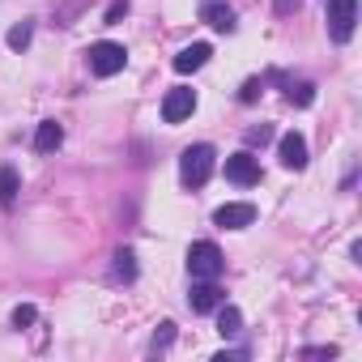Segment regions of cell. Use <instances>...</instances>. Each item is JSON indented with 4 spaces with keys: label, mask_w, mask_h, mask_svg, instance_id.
I'll list each match as a JSON object with an SVG mask.
<instances>
[{
    "label": "cell",
    "mask_w": 362,
    "mask_h": 362,
    "mask_svg": "<svg viewBox=\"0 0 362 362\" xmlns=\"http://www.w3.org/2000/svg\"><path fill=\"white\" fill-rule=\"evenodd\" d=\"M214 166H218V149L214 145H188L184 153H179V179H184L188 188H201V184H209V175H214Z\"/></svg>",
    "instance_id": "obj_1"
},
{
    "label": "cell",
    "mask_w": 362,
    "mask_h": 362,
    "mask_svg": "<svg viewBox=\"0 0 362 362\" xmlns=\"http://www.w3.org/2000/svg\"><path fill=\"white\" fill-rule=\"evenodd\" d=\"M222 252H218V243H209V239H201V243H192L188 247V277L192 281H218L222 277Z\"/></svg>",
    "instance_id": "obj_2"
},
{
    "label": "cell",
    "mask_w": 362,
    "mask_h": 362,
    "mask_svg": "<svg viewBox=\"0 0 362 362\" xmlns=\"http://www.w3.org/2000/svg\"><path fill=\"white\" fill-rule=\"evenodd\" d=\"M86 60H90V73H94V77H115V73H124V64H128V52H124L119 43L103 39V43H90Z\"/></svg>",
    "instance_id": "obj_3"
},
{
    "label": "cell",
    "mask_w": 362,
    "mask_h": 362,
    "mask_svg": "<svg viewBox=\"0 0 362 362\" xmlns=\"http://www.w3.org/2000/svg\"><path fill=\"white\" fill-rule=\"evenodd\" d=\"M358 26V0H328V39L349 43Z\"/></svg>",
    "instance_id": "obj_4"
},
{
    "label": "cell",
    "mask_w": 362,
    "mask_h": 362,
    "mask_svg": "<svg viewBox=\"0 0 362 362\" xmlns=\"http://www.w3.org/2000/svg\"><path fill=\"white\" fill-rule=\"evenodd\" d=\"M192 111H197V90H188V86L166 90V98H162V124H184Z\"/></svg>",
    "instance_id": "obj_5"
},
{
    "label": "cell",
    "mask_w": 362,
    "mask_h": 362,
    "mask_svg": "<svg viewBox=\"0 0 362 362\" xmlns=\"http://www.w3.org/2000/svg\"><path fill=\"white\" fill-rule=\"evenodd\" d=\"M226 179H230V184H239V188L260 184V162H256V153H252V149L230 153V158H226Z\"/></svg>",
    "instance_id": "obj_6"
},
{
    "label": "cell",
    "mask_w": 362,
    "mask_h": 362,
    "mask_svg": "<svg viewBox=\"0 0 362 362\" xmlns=\"http://www.w3.org/2000/svg\"><path fill=\"white\" fill-rule=\"evenodd\" d=\"M188 303H192V311H197V315H209V311H218V307L226 303V294H222V286H218V281H192Z\"/></svg>",
    "instance_id": "obj_7"
},
{
    "label": "cell",
    "mask_w": 362,
    "mask_h": 362,
    "mask_svg": "<svg viewBox=\"0 0 362 362\" xmlns=\"http://www.w3.org/2000/svg\"><path fill=\"white\" fill-rule=\"evenodd\" d=\"M277 153H281V166L286 170H303L307 166V136L303 132H286L277 141Z\"/></svg>",
    "instance_id": "obj_8"
},
{
    "label": "cell",
    "mask_w": 362,
    "mask_h": 362,
    "mask_svg": "<svg viewBox=\"0 0 362 362\" xmlns=\"http://www.w3.org/2000/svg\"><path fill=\"white\" fill-rule=\"evenodd\" d=\"M252 222H256V205H247V201L222 205V209L214 214V226H222V230H243V226H252Z\"/></svg>",
    "instance_id": "obj_9"
},
{
    "label": "cell",
    "mask_w": 362,
    "mask_h": 362,
    "mask_svg": "<svg viewBox=\"0 0 362 362\" xmlns=\"http://www.w3.org/2000/svg\"><path fill=\"white\" fill-rule=\"evenodd\" d=\"M201 22L222 30V35H230L235 30V9L226 5V0H205V5H201Z\"/></svg>",
    "instance_id": "obj_10"
},
{
    "label": "cell",
    "mask_w": 362,
    "mask_h": 362,
    "mask_svg": "<svg viewBox=\"0 0 362 362\" xmlns=\"http://www.w3.org/2000/svg\"><path fill=\"white\" fill-rule=\"evenodd\" d=\"M209 56H214V47L209 43H192V47H184L170 64H175V73H197V69H205L209 64Z\"/></svg>",
    "instance_id": "obj_11"
},
{
    "label": "cell",
    "mask_w": 362,
    "mask_h": 362,
    "mask_svg": "<svg viewBox=\"0 0 362 362\" xmlns=\"http://www.w3.org/2000/svg\"><path fill=\"white\" fill-rule=\"evenodd\" d=\"M60 145H64V128H60L56 119H43L39 132H35V149H39V153H52V149H60Z\"/></svg>",
    "instance_id": "obj_12"
},
{
    "label": "cell",
    "mask_w": 362,
    "mask_h": 362,
    "mask_svg": "<svg viewBox=\"0 0 362 362\" xmlns=\"http://www.w3.org/2000/svg\"><path fill=\"white\" fill-rule=\"evenodd\" d=\"M18 192H22L18 170H13V166H0V205L13 209V205H18Z\"/></svg>",
    "instance_id": "obj_13"
},
{
    "label": "cell",
    "mask_w": 362,
    "mask_h": 362,
    "mask_svg": "<svg viewBox=\"0 0 362 362\" xmlns=\"http://www.w3.org/2000/svg\"><path fill=\"white\" fill-rule=\"evenodd\" d=\"M218 332H222V337H239V332H243V315H239V307H230V303L218 307Z\"/></svg>",
    "instance_id": "obj_14"
},
{
    "label": "cell",
    "mask_w": 362,
    "mask_h": 362,
    "mask_svg": "<svg viewBox=\"0 0 362 362\" xmlns=\"http://www.w3.org/2000/svg\"><path fill=\"white\" fill-rule=\"evenodd\" d=\"M286 81V77H281ZM286 98L294 103V107H311L315 103V86L311 81H286Z\"/></svg>",
    "instance_id": "obj_15"
},
{
    "label": "cell",
    "mask_w": 362,
    "mask_h": 362,
    "mask_svg": "<svg viewBox=\"0 0 362 362\" xmlns=\"http://www.w3.org/2000/svg\"><path fill=\"white\" fill-rule=\"evenodd\" d=\"M30 39H35V22H18V26L5 35V43H9L13 52H26V47H30Z\"/></svg>",
    "instance_id": "obj_16"
},
{
    "label": "cell",
    "mask_w": 362,
    "mask_h": 362,
    "mask_svg": "<svg viewBox=\"0 0 362 362\" xmlns=\"http://www.w3.org/2000/svg\"><path fill=\"white\" fill-rule=\"evenodd\" d=\"M115 277L119 281H136V256H132V247L115 252Z\"/></svg>",
    "instance_id": "obj_17"
},
{
    "label": "cell",
    "mask_w": 362,
    "mask_h": 362,
    "mask_svg": "<svg viewBox=\"0 0 362 362\" xmlns=\"http://www.w3.org/2000/svg\"><path fill=\"white\" fill-rule=\"evenodd\" d=\"M170 341H175V324H170V320H162V324H158V332H153V341H149V349H153V354H162V349H170Z\"/></svg>",
    "instance_id": "obj_18"
},
{
    "label": "cell",
    "mask_w": 362,
    "mask_h": 362,
    "mask_svg": "<svg viewBox=\"0 0 362 362\" xmlns=\"http://www.w3.org/2000/svg\"><path fill=\"white\" fill-rule=\"evenodd\" d=\"M35 320H39V311H35L30 303H18V307H13V328H30Z\"/></svg>",
    "instance_id": "obj_19"
},
{
    "label": "cell",
    "mask_w": 362,
    "mask_h": 362,
    "mask_svg": "<svg viewBox=\"0 0 362 362\" xmlns=\"http://www.w3.org/2000/svg\"><path fill=\"white\" fill-rule=\"evenodd\" d=\"M269 141H273V128H269V124L247 128V145H269Z\"/></svg>",
    "instance_id": "obj_20"
},
{
    "label": "cell",
    "mask_w": 362,
    "mask_h": 362,
    "mask_svg": "<svg viewBox=\"0 0 362 362\" xmlns=\"http://www.w3.org/2000/svg\"><path fill=\"white\" fill-rule=\"evenodd\" d=\"M260 90H264V81H260V77H252V81H243V94H239V98H243V103H256V98H260Z\"/></svg>",
    "instance_id": "obj_21"
},
{
    "label": "cell",
    "mask_w": 362,
    "mask_h": 362,
    "mask_svg": "<svg viewBox=\"0 0 362 362\" xmlns=\"http://www.w3.org/2000/svg\"><path fill=\"white\" fill-rule=\"evenodd\" d=\"M124 13H128V0H111V9H107V18H103V22H107V26H115Z\"/></svg>",
    "instance_id": "obj_22"
},
{
    "label": "cell",
    "mask_w": 362,
    "mask_h": 362,
    "mask_svg": "<svg viewBox=\"0 0 362 362\" xmlns=\"http://www.w3.org/2000/svg\"><path fill=\"white\" fill-rule=\"evenodd\" d=\"M303 358H337V345H315V349H303Z\"/></svg>",
    "instance_id": "obj_23"
},
{
    "label": "cell",
    "mask_w": 362,
    "mask_h": 362,
    "mask_svg": "<svg viewBox=\"0 0 362 362\" xmlns=\"http://www.w3.org/2000/svg\"><path fill=\"white\" fill-rule=\"evenodd\" d=\"M290 9H298V0H277V13H290Z\"/></svg>",
    "instance_id": "obj_24"
}]
</instances>
